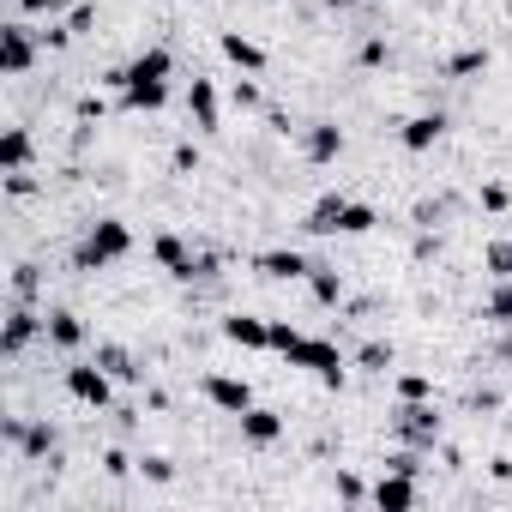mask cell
Here are the masks:
<instances>
[{"instance_id": "obj_27", "label": "cell", "mask_w": 512, "mask_h": 512, "mask_svg": "<svg viewBox=\"0 0 512 512\" xmlns=\"http://www.w3.org/2000/svg\"><path fill=\"white\" fill-rule=\"evenodd\" d=\"M235 103H241V109H260V85L241 79V85H235Z\"/></svg>"}, {"instance_id": "obj_26", "label": "cell", "mask_w": 512, "mask_h": 512, "mask_svg": "<svg viewBox=\"0 0 512 512\" xmlns=\"http://www.w3.org/2000/svg\"><path fill=\"white\" fill-rule=\"evenodd\" d=\"M362 362H368V368H392V350H386V344H368Z\"/></svg>"}, {"instance_id": "obj_24", "label": "cell", "mask_w": 512, "mask_h": 512, "mask_svg": "<svg viewBox=\"0 0 512 512\" xmlns=\"http://www.w3.org/2000/svg\"><path fill=\"white\" fill-rule=\"evenodd\" d=\"M314 296H320V302H338V296H344V284H338L332 272H320V266H314Z\"/></svg>"}, {"instance_id": "obj_17", "label": "cell", "mask_w": 512, "mask_h": 512, "mask_svg": "<svg viewBox=\"0 0 512 512\" xmlns=\"http://www.w3.org/2000/svg\"><path fill=\"white\" fill-rule=\"evenodd\" d=\"M43 332H49V344H55V350H79V344H85L79 314H49V320H43Z\"/></svg>"}, {"instance_id": "obj_1", "label": "cell", "mask_w": 512, "mask_h": 512, "mask_svg": "<svg viewBox=\"0 0 512 512\" xmlns=\"http://www.w3.org/2000/svg\"><path fill=\"white\" fill-rule=\"evenodd\" d=\"M169 73H175V55L157 43V49H145L133 67H121L115 73V85H121V103L127 109H163L169 103Z\"/></svg>"}, {"instance_id": "obj_18", "label": "cell", "mask_w": 512, "mask_h": 512, "mask_svg": "<svg viewBox=\"0 0 512 512\" xmlns=\"http://www.w3.org/2000/svg\"><path fill=\"white\" fill-rule=\"evenodd\" d=\"M151 253H157V260H163L175 278H187V266H193V253H187V241H181V235H157V241H151Z\"/></svg>"}, {"instance_id": "obj_3", "label": "cell", "mask_w": 512, "mask_h": 512, "mask_svg": "<svg viewBox=\"0 0 512 512\" xmlns=\"http://www.w3.org/2000/svg\"><path fill=\"white\" fill-rule=\"evenodd\" d=\"M308 229L314 235H368L374 229V211L356 205V199H344V193H320L314 211H308Z\"/></svg>"}, {"instance_id": "obj_19", "label": "cell", "mask_w": 512, "mask_h": 512, "mask_svg": "<svg viewBox=\"0 0 512 512\" xmlns=\"http://www.w3.org/2000/svg\"><path fill=\"white\" fill-rule=\"evenodd\" d=\"M260 272L266 278H308L314 266L302 260V253H260Z\"/></svg>"}, {"instance_id": "obj_12", "label": "cell", "mask_w": 512, "mask_h": 512, "mask_svg": "<svg viewBox=\"0 0 512 512\" xmlns=\"http://www.w3.org/2000/svg\"><path fill=\"white\" fill-rule=\"evenodd\" d=\"M0 43H7V73L19 79L31 61H37V43H31V25H7L0 31Z\"/></svg>"}, {"instance_id": "obj_22", "label": "cell", "mask_w": 512, "mask_h": 512, "mask_svg": "<svg viewBox=\"0 0 512 512\" xmlns=\"http://www.w3.org/2000/svg\"><path fill=\"white\" fill-rule=\"evenodd\" d=\"M482 266H488V278H512V241H488Z\"/></svg>"}, {"instance_id": "obj_14", "label": "cell", "mask_w": 512, "mask_h": 512, "mask_svg": "<svg viewBox=\"0 0 512 512\" xmlns=\"http://www.w3.org/2000/svg\"><path fill=\"white\" fill-rule=\"evenodd\" d=\"M25 163H31V133L25 127H7V139H0V169L25 175Z\"/></svg>"}, {"instance_id": "obj_25", "label": "cell", "mask_w": 512, "mask_h": 512, "mask_svg": "<svg viewBox=\"0 0 512 512\" xmlns=\"http://www.w3.org/2000/svg\"><path fill=\"white\" fill-rule=\"evenodd\" d=\"M398 392H404V404H410V398H428V392H434V386H428V380H422V374H404V380H398Z\"/></svg>"}, {"instance_id": "obj_10", "label": "cell", "mask_w": 512, "mask_h": 512, "mask_svg": "<svg viewBox=\"0 0 512 512\" xmlns=\"http://www.w3.org/2000/svg\"><path fill=\"white\" fill-rule=\"evenodd\" d=\"M187 115H193V127L199 133H217V85L211 79H193V91H187Z\"/></svg>"}, {"instance_id": "obj_28", "label": "cell", "mask_w": 512, "mask_h": 512, "mask_svg": "<svg viewBox=\"0 0 512 512\" xmlns=\"http://www.w3.org/2000/svg\"><path fill=\"white\" fill-rule=\"evenodd\" d=\"M476 67H488V55H476V49H470V55H458V61H452V73H476Z\"/></svg>"}, {"instance_id": "obj_29", "label": "cell", "mask_w": 512, "mask_h": 512, "mask_svg": "<svg viewBox=\"0 0 512 512\" xmlns=\"http://www.w3.org/2000/svg\"><path fill=\"white\" fill-rule=\"evenodd\" d=\"M145 476L151 482H169V458H145Z\"/></svg>"}, {"instance_id": "obj_20", "label": "cell", "mask_w": 512, "mask_h": 512, "mask_svg": "<svg viewBox=\"0 0 512 512\" xmlns=\"http://www.w3.org/2000/svg\"><path fill=\"white\" fill-rule=\"evenodd\" d=\"M488 320L512 332V278H494V296H488Z\"/></svg>"}, {"instance_id": "obj_11", "label": "cell", "mask_w": 512, "mask_h": 512, "mask_svg": "<svg viewBox=\"0 0 512 512\" xmlns=\"http://www.w3.org/2000/svg\"><path fill=\"white\" fill-rule=\"evenodd\" d=\"M223 338L241 344V350H272V326L266 320H247V314H229L223 320Z\"/></svg>"}, {"instance_id": "obj_2", "label": "cell", "mask_w": 512, "mask_h": 512, "mask_svg": "<svg viewBox=\"0 0 512 512\" xmlns=\"http://www.w3.org/2000/svg\"><path fill=\"white\" fill-rule=\"evenodd\" d=\"M272 350H278V356H290V368L320 374L326 386H338V380H344V356H338V344L308 338V332H296V326H284V320H272Z\"/></svg>"}, {"instance_id": "obj_31", "label": "cell", "mask_w": 512, "mask_h": 512, "mask_svg": "<svg viewBox=\"0 0 512 512\" xmlns=\"http://www.w3.org/2000/svg\"><path fill=\"white\" fill-rule=\"evenodd\" d=\"M500 356H506V362H512V338H506V344H500Z\"/></svg>"}, {"instance_id": "obj_23", "label": "cell", "mask_w": 512, "mask_h": 512, "mask_svg": "<svg viewBox=\"0 0 512 512\" xmlns=\"http://www.w3.org/2000/svg\"><path fill=\"white\" fill-rule=\"evenodd\" d=\"M97 362H103L115 380H127V374H133V368H127V350H115V344H103V350H97Z\"/></svg>"}, {"instance_id": "obj_15", "label": "cell", "mask_w": 512, "mask_h": 512, "mask_svg": "<svg viewBox=\"0 0 512 512\" xmlns=\"http://www.w3.org/2000/svg\"><path fill=\"white\" fill-rule=\"evenodd\" d=\"M440 133H446V115H416V121H404V151H428Z\"/></svg>"}, {"instance_id": "obj_21", "label": "cell", "mask_w": 512, "mask_h": 512, "mask_svg": "<svg viewBox=\"0 0 512 512\" xmlns=\"http://www.w3.org/2000/svg\"><path fill=\"white\" fill-rule=\"evenodd\" d=\"M31 338H37V314H25V308H19V314H13V326H7V356H19Z\"/></svg>"}, {"instance_id": "obj_16", "label": "cell", "mask_w": 512, "mask_h": 512, "mask_svg": "<svg viewBox=\"0 0 512 512\" xmlns=\"http://www.w3.org/2000/svg\"><path fill=\"white\" fill-rule=\"evenodd\" d=\"M308 157H314V163H332V157H344V133H338L332 121L308 127Z\"/></svg>"}, {"instance_id": "obj_4", "label": "cell", "mask_w": 512, "mask_h": 512, "mask_svg": "<svg viewBox=\"0 0 512 512\" xmlns=\"http://www.w3.org/2000/svg\"><path fill=\"white\" fill-rule=\"evenodd\" d=\"M127 253H133V229H127L121 217H103V223H91V235L79 241V272H103V266L127 260Z\"/></svg>"}, {"instance_id": "obj_6", "label": "cell", "mask_w": 512, "mask_h": 512, "mask_svg": "<svg viewBox=\"0 0 512 512\" xmlns=\"http://www.w3.org/2000/svg\"><path fill=\"white\" fill-rule=\"evenodd\" d=\"M374 506H380V512L416 506V470H392V464H386V476L374 482Z\"/></svg>"}, {"instance_id": "obj_9", "label": "cell", "mask_w": 512, "mask_h": 512, "mask_svg": "<svg viewBox=\"0 0 512 512\" xmlns=\"http://www.w3.org/2000/svg\"><path fill=\"white\" fill-rule=\"evenodd\" d=\"M278 434H284V416H278V410H260V404L241 410V440H247V446H272Z\"/></svg>"}, {"instance_id": "obj_30", "label": "cell", "mask_w": 512, "mask_h": 512, "mask_svg": "<svg viewBox=\"0 0 512 512\" xmlns=\"http://www.w3.org/2000/svg\"><path fill=\"white\" fill-rule=\"evenodd\" d=\"M31 13H61V0H25Z\"/></svg>"}, {"instance_id": "obj_8", "label": "cell", "mask_w": 512, "mask_h": 512, "mask_svg": "<svg viewBox=\"0 0 512 512\" xmlns=\"http://www.w3.org/2000/svg\"><path fill=\"white\" fill-rule=\"evenodd\" d=\"M398 428H404L416 446H434V440H440V416H434V404H422V398H410V404L398 410Z\"/></svg>"}, {"instance_id": "obj_13", "label": "cell", "mask_w": 512, "mask_h": 512, "mask_svg": "<svg viewBox=\"0 0 512 512\" xmlns=\"http://www.w3.org/2000/svg\"><path fill=\"white\" fill-rule=\"evenodd\" d=\"M223 55H229L241 73H266V49L253 43V37H241V31H223Z\"/></svg>"}, {"instance_id": "obj_5", "label": "cell", "mask_w": 512, "mask_h": 512, "mask_svg": "<svg viewBox=\"0 0 512 512\" xmlns=\"http://www.w3.org/2000/svg\"><path fill=\"white\" fill-rule=\"evenodd\" d=\"M109 380H115V374H109L103 362H91V368H85V362H79V368H67V392H73L79 404H97V410L109 404Z\"/></svg>"}, {"instance_id": "obj_7", "label": "cell", "mask_w": 512, "mask_h": 512, "mask_svg": "<svg viewBox=\"0 0 512 512\" xmlns=\"http://www.w3.org/2000/svg\"><path fill=\"white\" fill-rule=\"evenodd\" d=\"M205 398H211L217 410H229V416L253 410V386H247V380H229V374H205Z\"/></svg>"}]
</instances>
